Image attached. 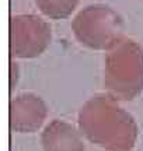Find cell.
Returning a JSON list of instances; mask_svg holds the SVG:
<instances>
[{"label":"cell","instance_id":"cell-1","mask_svg":"<svg viewBox=\"0 0 143 151\" xmlns=\"http://www.w3.org/2000/svg\"><path fill=\"white\" fill-rule=\"evenodd\" d=\"M77 123L82 136L105 151H131L138 141L135 118L108 94H97L86 101Z\"/></svg>","mask_w":143,"mask_h":151},{"label":"cell","instance_id":"cell-2","mask_svg":"<svg viewBox=\"0 0 143 151\" xmlns=\"http://www.w3.org/2000/svg\"><path fill=\"white\" fill-rule=\"evenodd\" d=\"M104 87L116 101H132L143 92V46L124 38L111 49L104 66Z\"/></svg>","mask_w":143,"mask_h":151},{"label":"cell","instance_id":"cell-3","mask_svg":"<svg viewBox=\"0 0 143 151\" xmlns=\"http://www.w3.org/2000/svg\"><path fill=\"white\" fill-rule=\"evenodd\" d=\"M72 31L83 46L110 52L125 38V24L124 18L110 6L90 4L73 18Z\"/></svg>","mask_w":143,"mask_h":151},{"label":"cell","instance_id":"cell-4","mask_svg":"<svg viewBox=\"0 0 143 151\" xmlns=\"http://www.w3.org/2000/svg\"><path fill=\"white\" fill-rule=\"evenodd\" d=\"M52 41L49 22L37 14H18L10 21V50L13 58L34 59L48 49Z\"/></svg>","mask_w":143,"mask_h":151},{"label":"cell","instance_id":"cell-5","mask_svg":"<svg viewBox=\"0 0 143 151\" xmlns=\"http://www.w3.org/2000/svg\"><path fill=\"white\" fill-rule=\"evenodd\" d=\"M48 106L32 92L18 94L10 104V127L17 133H34L44 126Z\"/></svg>","mask_w":143,"mask_h":151},{"label":"cell","instance_id":"cell-6","mask_svg":"<svg viewBox=\"0 0 143 151\" xmlns=\"http://www.w3.org/2000/svg\"><path fill=\"white\" fill-rule=\"evenodd\" d=\"M44 151H86L80 130L72 123L55 119L41 133Z\"/></svg>","mask_w":143,"mask_h":151},{"label":"cell","instance_id":"cell-7","mask_svg":"<svg viewBox=\"0 0 143 151\" xmlns=\"http://www.w3.org/2000/svg\"><path fill=\"white\" fill-rule=\"evenodd\" d=\"M39 11L48 18L63 20L76 10L79 0H35Z\"/></svg>","mask_w":143,"mask_h":151}]
</instances>
